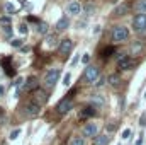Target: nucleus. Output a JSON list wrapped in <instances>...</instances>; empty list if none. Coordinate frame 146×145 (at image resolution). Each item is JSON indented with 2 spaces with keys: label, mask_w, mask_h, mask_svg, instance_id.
<instances>
[{
  "label": "nucleus",
  "mask_w": 146,
  "mask_h": 145,
  "mask_svg": "<svg viewBox=\"0 0 146 145\" xmlns=\"http://www.w3.org/2000/svg\"><path fill=\"white\" fill-rule=\"evenodd\" d=\"M133 28L139 36H146V14H136L134 15Z\"/></svg>",
  "instance_id": "obj_1"
},
{
  "label": "nucleus",
  "mask_w": 146,
  "mask_h": 145,
  "mask_svg": "<svg viewBox=\"0 0 146 145\" xmlns=\"http://www.w3.org/2000/svg\"><path fill=\"white\" fill-rule=\"evenodd\" d=\"M129 38V29L126 26H115L112 29V41L114 43H122Z\"/></svg>",
  "instance_id": "obj_2"
},
{
  "label": "nucleus",
  "mask_w": 146,
  "mask_h": 145,
  "mask_svg": "<svg viewBox=\"0 0 146 145\" xmlns=\"http://www.w3.org/2000/svg\"><path fill=\"white\" fill-rule=\"evenodd\" d=\"M60 73H61L60 68H51V70H48L46 75H44V85H46V87H54V84H56L58 79H60Z\"/></svg>",
  "instance_id": "obj_3"
},
{
  "label": "nucleus",
  "mask_w": 146,
  "mask_h": 145,
  "mask_svg": "<svg viewBox=\"0 0 146 145\" xmlns=\"http://www.w3.org/2000/svg\"><path fill=\"white\" fill-rule=\"evenodd\" d=\"M99 77H100V70H99L97 67L90 65V67H87V68H85V73H83L85 82H88V84H95Z\"/></svg>",
  "instance_id": "obj_4"
},
{
  "label": "nucleus",
  "mask_w": 146,
  "mask_h": 145,
  "mask_svg": "<svg viewBox=\"0 0 146 145\" xmlns=\"http://www.w3.org/2000/svg\"><path fill=\"white\" fill-rule=\"evenodd\" d=\"M41 111V103H36V101H29L26 106H24V114L27 118H36Z\"/></svg>",
  "instance_id": "obj_5"
},
{
  "label": "nucleus",
  "mask_w": 146,
  "mask_h": 145,
  "mask_svg": "<svg viewBox=\"0 0 146 145\" xmlns=\"http://www.w3.org/2000/svg\"><path fill=\"white\" fill-rule=\"evenodd\" d=\"M73 109V99L72 97H65V99H61L60 103H58V106H56V111L60 113V114H66L68 111H72Z\"/></svg>",
  "instance_id": "obj_6"
},
{
  "label": "nucleus",
  "mask_w": 146,
  "mask_h": 145,
  "mask_svg": "<svg viewBox=\"0 0 146 145\" xmlns=\"http://www.w3.org/2000/svg\"><path fill=\"white\" fill-rule=\"evenodd\" d=\"M133 65H134V60H133L129 55H122V56H119V60H117V67H119L121 70H129Z\"/></svg>",
  "instance_id": "obj_7"
},
{
  "label": "nucleus",
  "mask_w": 146,
  "mask_h": 145,
  "mask_svg": "<svg viewBox=\"0 0 146 145\" xmlns=\"http://www.w3.org/2000/svg\"><path fill=\"white\" fill-rule=\"evenodd\" d=\"M82 133H83V137L94 138V137H97V133H99V126H97L95 123H87V125L83 126Z\"/></svg>",
  "instance_id": "obj_8"
},
{
  "label": "nucleus",
  "mask_w": 146,
  "mask_h": 145,
  "mask_svg": "<svg viewBox=\"0 0 146 145\" xmlns=\"http://www.w3.org/2000/svg\"><path fill=\"white\" fill-rule=\"evenodd\" d=\"M90 104H92L95 109H102L104 106H106V99H104L102 94H94V96L90 97Z\"/></svg>",
  "instance_id": "obj_9"
},
{
  "label": "nucleus",
  "mask_w": 146,
  "mask_h": 145,
  "mask_svg": "<svg viewBox=\"0 0 146 145\" xmlns=\"http://www.w3.org/2000/svg\"><path fill=\"white\" fill-rule=\"evenodd\" d=\"M36 89H39V80H37L34 75H31L27 80H26V84H24V91H27V92H34Z\"/></svg>",
  "instance_id": "obj_10"
},
{
  "label": "nucleus",
  "mask_w": 146,
  "mask_h": 145,
  "mask_svg": "<svg viewBox=\"0 0 146 145\" xmlns=\"http://www.w3.org/2000/svg\"><path fill=\"white\" fill-rule=\"evenodd\" d=\"M72 50H73V41L72 39H61V43H60V53H61V55H68Z\"/></svg>",
  "instance_id": "obj_11"
},
{
  "label": "nucleus",
  "mask_w": 146,
  "mask_h": 145,
  "mask_svg": "<svg viewBox=\"0 0 146 145\" xmlns=\"http://www.w3.org/2000/svg\"><path fill=\"white\" fill-rule=\"evenodd\" d=\"M66 10H68V14H72V15H78V14L83 10V7H82L78 2L73 0V2H70V3L66 5Z\"/></svg>",
  "instance_id": "obj_12"
},
{
  "label": "nucleus",
  "mask_w": 146,
  "mask_h": 145,
  "mask_svg": "<svg viewBox=\"0 0 146 145\" xmlns=\"http://www.w3.org/2000/svg\"><path fill=\"white\" fill-rule=\"evenodd\" d=\"M134 12L136 14H146V0H138L134 3Z\"/></svg>",
  "instance_id": "obj_13"
},
{
  "label": "nucleus",
  "mask_w": 146,
  "mask_h": 145,
  "mask_svg": "<svg viewBox=\"0 0 146 145\" xmlns=\"http://www.w3.org/2000/svg\"><path fill=\"white\" fill-rule=\"evenodd\" d=\"M3 10H5V14H7V15H12V14H15V12H17V5H15V3H12V2H7V3L3 5Z\"/></svg>",
  "instance_id": "obj_14"
},
{
  "label": "nucleus",
  "mask_w": 146,
  "mask_h": 145,
  "mask_svg": "<svg viewBox=\"0 0 146 145\" xmlns=\"http://www.w3.org/2000/svg\"><path fill=\"white\" fill-rule=\"evenodd\" d=\"M68 26H70V21L66 19V15H65V17H61V19L56 22V29H58V31H65Z\"/></svg>",
  "instance_id": "obj_15"
},
{
  "label": "nucleus",
  "mask_w": 146,
  "mask_h": 145,
  "mask_svg": "<svg viewBox=\"0 0 146 145\" xmlns=\"http://www.w3.org/2000/svg\"><path fill=\"white\" fill-rule=\"evenodd\" d=\"M109 140H110L109 135H97L95 140H94V144L95 145H107L109 144Z\"/></svg>",
  "instance_id": "obj_16"
},
{
  "label": "nucleus",
  "mask_w": 146,
  "mask_h": 145,
  "mask_svg": "<svg viewBox=\"0 0 146 145\" xmlns=\"http://www.w3.org/2000/svg\"><path fill=\"white\" fill-rule=\"evenodd\" d=\"M94 114H95V108L94 106H87L80 113V118H88V116H94Z\"/></svg>",
  "instance_id": "obj_17"
},
{
  "label": "nucleus",
  "mask_w": 146,
  "mask_h": 145,
  "mask_svg": "<svg viewBox=\"0 0 146 145\" xmlns=\"http://www.w3.org/2000/svg\"><path fill=\"white\" fill-rule=\"evenodd\" d=\"M34 94H36V97L41 101V103H46V101H48V94H46L42 89H36V91H34Z\"/></svg>",
  "instance_id": "obj_18"
},
{
  "label": "nucleus",
  "mask_w": 146,
  "mask_h": 145,
  "mask_svg": "<svg viewBox=\"0 0 146 145\" xmlns=\"http://www.w3.org/2000/svg\"><path fill=\"white\" fill-rule=\"evenodd\" d=\"M143 50V44L141 43H133L131 44V55H139Z\"/></svg>",
  "instance_id": "obj_19"
},
{
  "label": "nucleus",
  "mask_w": 146,
  "mask_h": 145,
  "mask_svg": "<svg viewBox=\"0 0 146 145\" xmlns=\"http://www.w3.org/2000/svg\"><path fill=\"white\" fill-rule=\"evenodd\" d=\"M46 44L54 48V46L58 44V38L54 36V34H48V36H46Z\"/></svg>",
  "instance_id": "obj_20"
},
{
  "label": "nucleus",
  "mask_w": 146,
  "mask_h": 145,
  "mask_svg": "<svg viewBox=\"0 0 146 145\" xmlns=\"http://www.w3.org/2000/svg\"><path fill=\"white\" fill-rule=\"evenodd\" d=\"M107 82H109L110 85H119V82H121V77H119L117 73H112V75H109Z\"/></svg>",
  "instance_id": "obj_21"
},
{
  "label": "nucleus",
  "mask_w": 146,
  "mask_h": 145,
  "mask_svg": "<svg viewBox=\"0 0 146 145\" xmlns=\"http://www.w3.org/2000/svg\"><path fill=\"white\" fill-rule=\"evenodd\" d=\"M126 12H127V3L119 5V7H115V10H114V14H115V15H124Z\"/></svg>",
  "instance_id": "obj_22"
},
{
  "label": "nucleus",
  "mask_w": 146,
  "mask_h": 145,
  "mask_svg": "<svg viewBox=\"0 0 146 145\" xmlns=\"http://www.w3.org/2000/svg\"><path fill=\"white\" fill-rule=\"evenodd\" d=\"M70 145H85V137H72Z\"/></svg>",
  "instance_id": "obj_23"
},
{
  "label": "nucleus",
  "mask_w": 146,
  "mask_h": 145,
  "mask_svg": "<svg viewBox=\"0 0 146 145\" xmlns=\"http://www.w3.org/2000/svg\"><path fill=\"white\" fill-rule=\"evenodd\" d=\"M37 33L39 34H48V24L46 22H37Z\"/></svg>",
  "instance_id": "obj_24"
},
{
  "label": "nucleus",
  "mask_w": 146,
  "mask_h": 145,
  "mask_svg": "<svg viewBox=\"0 0 146 145\" xmlns=\"http://www.w3.org/2000/svg\"><path fill=\"white\" fill-rule=\"evenodd\" d=\"M0 24L5 28V26H12V17L10 15H3V17H0Z\"/></svg>",
  "instance_id": "obj_25"
},
{
  "label": "nucleus",
  "mask_w": 146,
  "mask_h": 145,
  "mask_svg": "<svg viewBox=\"0 0 146 145\" xmlns=\"http://www.w3.org/2000/svg\"><path fill=\"white\" fill-rule=\"evenodd\" d=\"M112 53H114V48H112V46H109V48H106V50L102 51V56H104V58H109Z\"/></svg>",
  "instance_id": "obj_26"
},
{
  "label": "nucleus",
  "mask_w": 146,
  "mask_h": 145,
  "mask_svg": "<svg viewBox=\"0 0 146 145\" xmlns=\"http://www.w3.org/2000/svg\"><path fill=\"white\" fill-rule=\"evenodd\" d=\"M10 44H12L14 48H21V46H22V39H12Z\"/></svg>",
  "instance_id": "obj_27"
},
{
  "label": "nucleus",
  "mask_w": 146,
  "mask_h": 145,
  "mask_svg": "<svg viewBox=\"0 0 146 145\" xmlns=\"http://www.w3.org/2000/svg\"><path fill=\"white\" fill-rule=\"evenodd\" d=\"M70 80H72V75H70V73H66V75L63 77V85H65V87H68V85H70Z\"/></svg>",
  "instance_id": "obj_28"
},
{
  "label": "nucleus",
  "mask_w": 146,
  "mask_h": 145,
  "mask_svg": "<svg viewBox=\"0 0 146 145\" xmlns=\"http://www.w3.org/2000/svg\"><path fill=\"white\" fill-rule=\"evenodd\" d=\"M27 31H29L27 24H21V28H19V33H21V34H27Z\"/></svg>",
  "instance_id": "obj_29"
},
{
  "label": "nucleus",
  "mask_w": 146,
  "mask_h": 145,
  "mask_svg": "<svg viewBox=\"0 0 146 145\" xmlns=\"http://www.w3.org/2000/svg\"><path fill=\"white\" fill-rule=\"evenodd\" d=\"M5 73H7L9 77H14V75H15V70H14V68L9 65V67H5Z\"/></svg>",
  "instance_id": "obj_30"
},
{
  "label": "nucleus",
  "mask_w": 146,
  "mask_h": 145,
  "mask_svg": "<svg viewBox=\"0 0 146 145\" xmlns=\"http://www.w3.org/2000/svg\"><path fill=\"white\" fill-rule=\"evenodd\" d=\"M104 84H106V79H104V77H99L97 82H95V87H102Z\"/></svg>",
  "instance_id": "obj_31"
},
{
  "label": "nucleus",
  "mask_w": 146,
  "mask_h": 145,
  "mask_svg": "<svg viewBox=\"0 0 146 145\" xmlns=\"http://www.w3.org/2000/svg\"><path fill=\"white\" fill-rule=\"evenodd\" d=\"M19 135H21V130H19V128H17V130H14V132H12V133H10V140H15V138H17V137H19Z\"/></svg>",
  "instance_id": "obj_32"
},
{
  "label": "nucleus",
  "mask_w": 146,
  "mask_h": 145,
  "mask_svg": "<svg viewBox=\"0 0 146 145\" xmlns=\"http://www.w3.org/2000/svg\"><path fill=\"white\" fill-rule=\"evenodd\" d=\"M83 10H85L87 14H92V10H94V5H92V3H87V5L83 7Z\"/></svg>",
  "instance_id": "obj_33"
},
{
  "label": "nucleus",
  "mask_w": 146,
  "mask_h": 145,
  "mask_svg": "<svg viewBox=\"0 0 146 145\" xmlns=\"http://www.w3.org/2000/svg\"><path fill=\"white\" fill-rule=\"evenodd\" d=\"M129 137H131V130H129V128H126V130L122 132V138L126 140V138H129Z\"/></svg>",
  "instance_id": "obj_34"
},
{
  "label": "nucleus",
  "mask_w": 146,
  "mask_h": 145,
  "mask_svg": "<svg viewBox=\"0 0 146 145\" xmlns=\"http://www.w3.org/2000/svg\"><path fill=\"white\" fill-rule=\"evenodd\" d=\"M139 125H141V126H146V113L141 114V118H139Z\"/></svg>",
  "instance_id": "obj_35"
},
{
  "label": "nucleus",
  "mask_w": 146,
  "mask_h": 145,
  "mask_svg": "<svg viewBox=\"0 0 146 145\" xmlns=\"http://www.w3.org/2000/svg\"><path fill=\"white\" fill-rule=\"evenodd\" d=\"M88 60H90V55H88V53H85V55H83V58H82V62H83V63H88Z\"/></svg>",
  "instance_id": "obj_36"
},
{
  "label": "nucleus",
  "mask_w": 146,
  "mask_h": 145,
  "mask_svg": "<svg viewBox=\"0 0 146 145\" xmlns=\"http://www.w3.org/2000/svg\"><path fill=\"white\" fill-rule=\"evenodd\" d=\"M136 145H143V135H139V138L136 140Z\"/></svg>",
  "instance_id": "obj_37"
},
{
  "label": "nucleus",
  "mask_w": 146,
  "mask_h": 145,
  "mask_svg": "<svg viewBox=\"0 0 146 145\" xmlns=\"http://www.w3.org/2000/svg\"><path fill=\"white\" fill-rule=\"evenodd\" d=\"M3 92H5V89H3V87L0 85V96H3Z\"/></svg>",
  "instance_id": "obj_38"
},
{
  "label": "nucleus",
  "mask_w": 146,
  "mask_h": 145,
  "mask_svg": "<svg viewBox=\"0 0 146 145\" xmlns=\"http://www.w3.org/2000/svg\"><path fill=\"white\" fill-rule=\"evenodd\" d=\"M145 97H146V94H145Z\"/></svg>",
  "instance_id": "obj_39"
}]
</instances>
